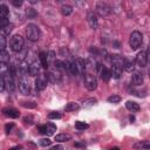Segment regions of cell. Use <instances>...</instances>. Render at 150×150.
<instances>
[{
    "label": "cell",
    "instance_id": "6da1fadb",
    "mask_svg": "<svg viewBox=\"0 0 150 150\" xmlns=\"http://www.w3.org/2000/svg\"><path fill=\"white\" fill-rule=\"evenodd\" d=\"M26 34H27V38L28 40L32 41V42H35L40 39L41 36V31L39 28V26L35 25V24H28L27 27H26Z\"/></svg>",
    "mask_w": 150,
    "mask_h": 150
},
{
    "label": "cell",
    "instance_id": "7a4b0ae2",
    "mask_svg": "<svg viewBox=\"0 0 150 150\" xmlns=\"http://www.w3.org/2000/svg\"><path fill=\"white\" fill-rule=\"evenodd\" d=\"M10 46H11V49L13 52H21L22 48H24V39H22V36L21 35H19V34H15L11 38V40H10Z\"/></svg>",
    "mask_w": 150,
    "mask_h": 150
},
{
    "label": "cell",
    "instance_id": "3957f363",
    "mask_svg": "<svg viewBox=\"0 0 150 150\" xmlns=\"http://www.w3.org/2000/svg\"><path fill=\"white\" fill-rule=\"evenodd\" d=\"M142 41H143V35L141 32L138 31H134L130 35V40H129V45H130V48L131 49H137L141 45H142Z\"/></svg>",
    "mask_w": 150,
    "mask_h": 150
},
{
    "label": "cell",
    "instance_id": "277c9868",
    "mask_svg": "<svg viewBox=\"0 0 150 150\" xmlns=\"http://www.w3.org/2000/svg\"><path fill=\"white\" fill-rule=\"evenodd\" d=\"M85 86L88 90L93 91L97 88V80L93 74H86L85 76Z\"/></svg>",
    "mask_w": 150,
    "mask_h": 150
},
{
    "label": "cell",
    "instance_id": "5b68a950",
    "mask_svg": "<svg viewBox=\"0 0 150 150\" xmlns=\"http://www.w3.org/2000/svg\"><path fill=\"white\" fill-rule=\"evenodd\" d=\"M47 83H48V76L45 73H41L38 75V78L35 80V88L38 90H44L47 87Z\"/></svg>",
    "mask_w": 150,
    "mask_h": 150
},
{
    "label": "cell",
    "instance_id": "8992f818",
    "mask_svg": "<svg viewBox=\"0 0 150 150\" xmlns=\"http://www.w3.org/2000/svg\"><path fill=\"white\" fill-rule=\"evenodd\" d=\"M110 12H111V10H110V7H109L106 3L99 1V3L96 4V13H97L100 16H102V18L108 16V15L110 14Z\"/></svg>",
    "mask_w": 150,
    "mask_h": 150
},
{
    "label": "cell",
    "instance_id": "52a82bcc",
    "mask_svg": "<svg viewBox=\"0 0 150 150\" xmlns=\"http://www.w3.org/2000/svg\"><path fill=\"white\" fill-rule=\"evenodd\" d=\"M29 90H31V87H29L28 79L26 76H21L20 80H19V91H20L22 95H28Z\"/></svg>",
    "mask_w": 150,
    "mask_h": 150
},
{
    "label": "cell",
    "instance_id": "ba28073f",
    "mask_svg": "<svg viewBox=\"0 0 150 150\" xmlns=\"http://www.w3.org/2000/svg\"><path fill=\"white\" fill-rule=\"evenodd\" d=\"M96 69H97V73L100 75V78L103 80V81H109L110 78H111V74H110V70L108 68H106L104 66L102 65H97L96 66Z\"/></svg>",
    "mask_w": 150,
    "mask_h": 150
},
{
    "label": "cell",
    "instance_id": "9c48e42d",
    "mask_svg": "<svg viewBox=\"0 0 150 150\" xmlns=\"http://www.w3.org/2000/svg\"><path fill=\"white\" fill-rule=\"evenodd\" d=\"M87 21H88V25L91 29H96L99 27V21H97V16L94 12H89L88 15H87Z\"/></svg>",
    "mask_w": 150,
    "mask_h": 150
},
{
    "label": "cell",
    "instance_id": "30bf717a",
    "mask_svg": "<svg viewBox=\"0 0 150 150\" xmlns=\"http://www.w3.org/2000/svg\"><path fill=\"white\" fill-rule=\"evenodd\" d=\"M136 62L140 67H145L148 62V52L147 50H141L137 56H136Z\"/></svg>",
    "mask_w": 150,
    "mask_h": 150
},
{
    "label": "cell",
    "instance_id": "8fae6325",
    "mask_svg": "<svg viewBox=\"0 0 150 150\" xmlns=\"http://www.w3.org/2000/svg\"><path fill=\"white\" fill-rule=\"evenodd\" d=\"M4 78V80H5V86H6V88L8 89V91H14L15 90V83H14V79H13V76L10 74V73H7L5 76H3Z\"/></svg>",
    "mask_w": 150,
    "mask_h": 150
},
{
    "label": "cell",
    "instance_id": "7c38bea8",
    "mask_svg": "<svg viewBox=\"0 0 150 150\" xmlns=\"http://www.w3.org/2000/svg\"><path fill=\"white\" fill-rule=\"evenodd\" d=\"M4 115L7 116V117H11V119H18L20 116V112H19L16 109H13V108H5L3 110Z\"/></svg>",
    "mask_w": 150,
    "mask_h": 150
},
{
    "label": "cell",
    "instance_id": "4fadbf2b",
    "mask_svg": "<svg viewBox=\"0 0 150 150\" xmlns=\"http://www.w3.org/2000/svg\"><path fill=\"white\" fill-rule=\"evenodd\" d=\"M18 74H20V76H26L27 74H29V65L26 61H22L19 66Z\"/></svg>",
    "mask_w": 150,
    "mask_h": 150
},
{
    "label": "cell",
    "instance_id": "5bb4252c",
    "mask_svg": "<svg viewBox=\"0 0 150 150\" xmlns=\"http://www.w3.org/2000/svg\"><path fill=\"white\" fill-rule=\"evenodd\" d=\"M40 62L39 61H33L31 65H29V75L32 76H35V75L39 74L40 72Z\"/></svg>",
    "mask_w": 150,
    "mask_h": 150
},
{
    "label": "cell",
    "instance_id": "9a60e30c",
    "mask_svg": "<svg viewBox=\"0 0 150 150\" xmlns=\"http://www.w3.org/2000/svg\"><path fill=\"white\" fill-rule=\"evenodd\" d=\"M75 63H76V68H78V73L80 75H85L86 73V61L81 58L75 60Z\"/></svg>",
    "mask_w": 150,
    "mask_h": 150
},
{
    "label": "cell",
    "instance_id": "2e32d148",
    "mask_svg": "<svg viewBox=\"0 0 150 150\" xmlns=\"http://www.w3.org/2000/svg\"><path fill=\"white\" fill-rule=\"evenodd\" d=\"M61 79V75L60 73L58 72V69H54V70H50L49 74H48V80L53 83H56V82H59Z\"/></svg>",
    "mask_w": 150,
    "mask_h": 150
},
{
    "label": "cell",
    "instance_id": "e0dca14e",
    "mask_svg": "<svg viewBox=\"0 0 150 150\" xmlns=\"http://www.w3.org/2000/svg\"><path fill=\"white\" fill-rule=\"evenodd\" d=\"M110 62H111L112 65H117V66H120V67L123 68L124 62H125V59H123L121 55H111Z\"/></svg>",
    "mask_w": 150,
    "mask_h": 150
},
{
    "label": "cell",
    "instance_id": "ac0fdd59",
    "mask_svg": "<svg viewBox=\"0 0 150 150\" xmlns=\"http://www.w3.org/2000/svg\"><path fill=\"white\" fill-rule=\"evenodd\" d=\"M143 81H144L143 74L141 72H134V74H133V83L135 86H141V85H143Z\"/></svg>",
    "mask_w": 150,
    "mask_h": 150
},
{
    "label": "cell",
    "instance_id": "d6986e66",
    "mask_svg": "<svg viewBox=\"0 0 150 150\" xmlns=\"http://www.w3.org/2000/svg\"><path fill=\"white\" fill-rule=\"evenodd\" d=\"M122 67L117 66V65H112L111 66V69H110V74H111V76L112 78H115V79H120V76L122 75Z\"/></svg>",
    "mask_w": 150,
    "mask_h": 150
},
{
    "label": "cell",
    "instance_id": "ffe728a7",
    "mask_svg": "<svg viewBox=\"0 0 150 150\" xmlns=\"http://www.w3.org/2000/svg\"><path fill=\"white\" fill-rule=\"evenodd\" d=\"M46 130H45V135H48V136H52L54 135V133L56 131V125L53 124V123H48L45 125Z\"/></svg>",
    "mask_w": 150,
    "mask_h": 150
},
{
    "label": "cell",
    "instance_id": "44dd1931",
    "mask_svg": "<svg viewBox=\"0 0 150 150\" xmlns=\"http://www.w3.org/2000/svg\"><path fill=\"white\" fill-rule=\"evenodd\" d=\"M125 107H127V109L130 110V111H138V110H140L138 103H136V102H134V101H127Z\"/></svg>",
    "mask_w": 150,
    "mask_h": 150
},
{
    "label": "cell",
    "instance_id": "7402d4cb",
    "mask_svg": "<svg viewBox=\"0 0 150 150\" xmlns=\"http://www.w3.org/2000/svg\"><path fill=\"white\" fill-rule=\"evenodd\" d=\"M10 62V54L5 50H0V63H7Z\"/></svg>",
    "mask_w": 150,
    "mask_h": 150
},
{
    "label": "cell",
    "instance_id": "603a6c76",
    "mask_svg": "<svg viewBox=\"0 0 150 150\" xmlns=\"http://www.w3.org/2000/svg\"><path fill=\"white\" fill-rule=\"evenodd\" d=\"M70 138H72V136L68 135V134H59V135L55 136L56 142H66V141H69Z\"/></svg>",
    "mask_w": 150,
    "mask_h": 150
},
{
    "label": "cell",
    "instance_id": "cb8c5ba5",
    "mask_svg": "<svg viewBox=\"0 0 150 150\" xmlns=\"http://www.w3.org/2000/svg\"><path fill=\"white\" fill-rule=\"evenodd\" d=\"M61 13H62V15L68 16V15H70L73 13V7L70 5H63L61 7Z\"/></svg>",
    "mask_w": 150,
    "mask_h": 150
},
{
    "label": "cell",
    "instance_id": "d4e9b609",
    "mask_svg": "<svg viewBox=\"0 0 150 150\" xmlns=\"http://www.w3.org/2000/svg\"><path fill=\"white\" fill-rule=\"evenodd\" d=\"M40 61H41V66H42L45 69H47V68L49 67V63H48V61H47V55H46V53H44V52L40 53Z\"/></svg>",
    "mask_w": 150,
    "mask_h": 150
},
{
    "label": "cell",
    "instance_id": "484cf974",
    "mask_svg": "<svg viewBox=\"0 0 150 150\" xmlns=\"http://www.w3.org/2000/svg\"><path fill=\"white\" fill-rule=\"evenodd\" d=\"M75 128L78 130H86L89 128V124L86 122H82V121H76L75 122Z\"/></svg>",
    "mask_w": 150,
    "mask_h": 150
},
{
    "label": "cell",
    "instance_id": "4316f807",
    "mask_svg": "<svg viewBox=\"0 0 150 150\" xmlns=\"http://www.w3.org/2000/svg\"><path fill=\"white\" fill-rule=\"evenodd\" d=\"M80 107L78 103H75V102H69L67 106H66V111H75V110H78Z\"/></svg>",
    "mask_w": 150,
    "mask_h": 150
},
{
    "label": "cell",
    "instance_id": "83f0119b",
    "mask_svg": "<svg viewBox=\"0 0 150 150\" xmlns=\"http://www.w3.org/2000/svg\"><path fill=\"white\" fill-rule=\"evenodd\" d=\"M8 14H10L8 7H7L6 5H4V4H1V5H0V16H5V18H7Z\"/></svg>",
    "mask_w": 150,
    "mask_h": 150
},
{
    "label": "cell",
    "instance_id": "f1b7e54d",
    "mask_svg": "<svg viewBox=\"0 0 150 150\" xmlns=\"http://www.w3.org/2000/svg\"><path fill=\"white\" fill-rule=\"evenodd\" d=\"M96 103H97V100L91 97V99H88V100H86L83 102V107L85 108H90V107H93L94 104H96Z\"/></svg>",
    "mask_w": 150,
    "mask_h": 150
},
{
    "label": "cell",
    "instance_id": "f546056e",
    "mask_svg": "<svg viewBox=\"0 0 150 150\" xmlns=\"http://www.w3.org/2000/svg\"><path fill=\"white\" fill-rule=\"evenodd\" d=\"M123 68H124L127 72H129V73H130V72H133V70H134V68H135L134 62H133V61H128V60H125Z\"/></svg>",
    "mask_w": 150,
    "mask_h": 150
},
{
    "label": "cell",
    "instance_id": "4dcf8cb0",
    "mask_svg": "<svg viewBox=\"0 0 150 150\" xmlns=\"http://www.w3.org/2000/svg\"><path fill=\"white\" fill-rule=\"evenodd\" d=\"M11 31H12V26L8 24L7 26H5V27H1V28H0V34H3L4 36H7V35L11 33Z\"/></svg>",
    "mask_w": 150,
    "mask_h": 150
},
{
    "label": "cell",
    "instance_id": "1f68e13d",
    "mask_svg": "<svg viewBox=\"0 0 150 150\" xmlns=\"http://www.w3.org/2000/svg\"><path fill=\"white\" fill-rule=\"evenodd\" d=\"M26 15H27L29 19H34V18L38 16V13H36V11H35L34 8H27V10H26Z\"/></svg>",
    "mask_w": 150,
    "mask_h": 150
},
{
    "label": "cell",
    "instance_id": "d6a6232c",
    "mask_svg": "<svg viewBox=\"0 0 150 150\" xmlns=\"http://www.w3.org/2000/svg\"><path fill=\"white\" fill-rule=\"evenodd\" d=\"M48 119H50V120H59V119H61V114H60V112H58V111H52V112H49V114H48Z\"/></svg>",
    "mask_w": 150,
    "mask_h": 150
},
{
    "label": "cell",
    "instance_id": "836d02e7",
    "mask_svg": "<svg viewBox=\"0 0 150 150\" xmlns=\"http://www.w3.org/2000/svg\"><path fill=\"white\" fill-rule=\"evenodd\" d=\"M6 36H4L3 34H0V50H5L6 48Z\"/></svg>",
    "mask_w": 150,
    "mask_h": 150
},
{
    "label": "cell",
    "instance_id": "e575fe53",
    "mask_svg": "<svg viewBox=\"0 0 150 150\" xmlns=\"http://www.w3.org/2000/svg\"><path fill=\"white\" fill-rule=\"evenodd\" d=\"M69 70L73 75H79L78 73V68H76V63H75V60L70 62V67H69Z\"/></svg>",
    "mask_w": 150,
    "mask_h": 150
},
{
    "label": "cell",
    "instance_id": "d590c367",
    "mask_svg": "<svg viewBox=\"0 0 150 150\" xmlns=\"http://www.w3.org/2000/svg\"><path fill=\"white\" fill-rule=\"evenodd\" d=\"M54 66H55V69H58V70L65 69V63H63V61H60V60L54 61Z\"/></svg>",
    "mask_w": 150,
    "mask_h": 150
},
{
    "label": "cell",
    "instance_id": "8d00e7d4",
    "mask_svg": "<svg viewBox=\"0 0 150 150\" xmlns=\"http://www.w3.org/2000/svg\"><path fill=\"white\" fill-rule=\"evenodd\" d=\"M108 101L110 103H119L121 101V96H119V95H111V96L108 97Z\"/></svg>",
    "mask_w": 150,
    "mask_h": 150
},
{
    "label": "cell",
    "instance_id": "74e56055",
    "mask_svg": "<svg viewBox=\"0 0 150 150\" xmlns=\"http://www.w3.org/2000/svg\"><path fill=\"white\" fill-rule=\"evenodd\" d=\"M21 106L24 108H29V109L36 108V103L35 102H21Z\"/></svg>",
    "mask_w": 150,
    "mask_h": 150
},
{
    "label": "cell",
    "instance_id": "f35d334b",
    "mask_svg": "<svg viewBox=\"0 0 150 150\" xmlns=\"http://www.w3.org/2000/svg\"><path fill=\"white\" fill-rule=\"evenodd\" d=\"M50 144H52V141L49 138H42V140H40V145H42V147H49Z\"/></svg>",
    "mask_w": 150,
    "mask_h": 150
},
{
    "label": "cell",
    "instance_id": "ab89813d",
    "mask_svg": "<svg viewBox=\"0 0 150 150\" xmlns=\"http://www.w3.org/2000/svg\"><path fill=\"white\" fill-rule=\"evenodd\" d=\"M46 55H47V61H48V63H50L52 61H54V56H55V53H54L53 50L48 52V54H46Z\"/></svg>",
    "mask_w": 150,
    "mask_h": 150
},
{
    "label": "cell",
    "instance_id": "60d3db41",
    "mask_svg": "<svg viewBox=\"0 0 150 150\" xmlns=\"http://www.w3.org/2000/svg\"><path fill=\"white\" fill-rule=\"evenodd\" d=\"M11 3L15 7H20L22 5V0H11Z\"/></svg>",
    "mask_w": 150,
    "mask_h": 150
},
{
    "label": "cell",
    "instance_id": "b9f144b4",
    "mask_svg": "<svg viewBox=\"0 0 150 150\" xmlns=\"http://www.w3.org/2000/svg\"><path fill=\"white\" fill-rule=\"evenodd\" d=\"M135 148H145V149H149L150 144L149 143H137V144H135Z\"/></svg>",
    "mask_w": 150,
    "mask_h": 150
},
{
    "label": "cell",
    "instance_id": "7bdbcfd3",
    "mask_svg": "<svg viewBox=\"0 0 150 150\" xmlns=\"http://www.w3.org/2000/svg\"><path fill=\"white\" fill-rule=\"evenodd\" d=\"M5 88H6V86H5V80H4L3 76H0V91H3Z\"/></svg>",
    "mask_w": 150,
    "mask_h": 150
},
{
    "label": "cell",
    "instance_id": "ee69618b",
    "mask_svg": "<svg viewBox=\"0 0 150 150\" xmlns=\"http://www.w3.org/2000/svg\"><path fill=\"white\" fill-rule=\"evenodd\" d=\"M24 122L26 124H32L33 123V117L32 116H26V117H24Z\"/></svg>",
    "mask_w": 150,
    "mask_h": 150
},
{
    "label": "cell",
    "instance_id": "f6af8a7d",
    "mask_svg": "<svg viewBox=\"0 0 150 150\" xmlns=\"http://www.w3.org/2000/svg\"><path fill=\"white\" fill-rule=\"evenodd\" d=\"M13 127H14V124H13V123L6 124V127H5V130H6V133H7V134H10V133H11V130L13 129Z\"/></svg>",
    "mask_w": 150,
    "mask_h": 150
},
{
    "label": "cell",
    "instance_id": "bcb514c9",
    "mask_svg": "<svg viewBox=\"0 0 150 150\" xmlns=\"http://www.w3.org/2000/svg\"><path fill=\"white\" fill-rule=\"evenodd\" d=\"M74 1L78 4L79 7H83L85 6V0H74Z\"/></svg>",
    "mask_w": 150,
    "mask_h": 150
},
{
    "label": "cell",
    "instance_id": "7dc6e473",
    "mask_svg": "<svg viewBox=\"0 0 150 150\" xmlns=\"http://www.w3.org/2000/svg\"><path fill=\"white\" fill-rule=\"evenodd\" d=\"M75 147H76V148H81V147H85V143H75Z\"/></svg>",
    "mask_w": 150,
    "mask_h": 150
},
{
    "label": "cell",
    "instance_id": "c3c4849f",
    "mask_svg": "<svg viewBox=\"0 0 150 150\" xmlns=\"http://www.w3.org/2000/svg\"><path fill=\"white\" fill-rule=\"evenodd\" d=\"M52 149H53V150H58V149H63V148H62L61 145H55V147H53Z\"/></svg>",
    "mask_w": 150,
    "mask_h": 150
},
{
    "label": "cell",
    "instance_id": "681fc988",
    "mask_svg": "<svg viewBox=\"0 0 150 150\" xmlns=\"http://www.w3.org/2000/svg\"><path fill=\"white\" fill-rule=\"evenodd\" d=\"M6 1V0H0V5H1V4H4Z\"/></svg>",
    "mask_w": 150,
    "mask_h": 150
},
{
    "label": "cell",
    "instance_id": "f907efd6",
    "mask_svg": "<svg viewBox=\"0 0 150 150\" xmlns=\"http://www.w3.org/2000/svg\"><path fill=\"white\" fill-rule=\"evenodd\" d=\"M58 3H62V1H65V0H56Z\"/></svg>",
    "mask_w": 150,
    "mask_h": 150
}]
</instances>
